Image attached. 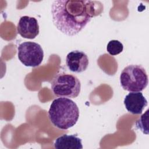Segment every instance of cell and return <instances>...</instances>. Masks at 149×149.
<instances>
[{
	"instance_id": "6da1fadb",
	"label": "cell",
	"mask_w": 149,
	"mask_h": 149,
	"mask_svg": "<svg viewBox=\"0 0 149 149\" xmlns=\"http://www.w3.org/2000/svg\"><path fill=\"white\" fill-rule=\"evenodd\" d=\"M102 10V3L93 1L56 0L52 2L51 9L54 24L68 36L79 34Z\"/></svg>"
},
{
	"instance_id": "7a4b0ae2",
	"label": "cell",
	"mask_w": 149,
	"mask_h": 149,
	"mask_svg": "<svg viewBox=\"0 0 149 149\" xmlns=\"http://www.w3.org/2000/svg\"><path fill=\"white\" fill-rule=\"evenodd\" d=\"M79 109L72 100L64 97L55 99L48 111V118L57 128L66 130L74 126L79 118Z\"/></svg>"
},
{
	"instance_id": "3957f363",
	"label": "cell",
	"mask_w": 149,
	"mask_h": 149,
	"mask_svg": "<svg viewBox=\"0 0 149 149\" xmlns=\"http://www.w3.org/2000/svg\"><path fill=\"white\" fill-rule=\"evenodd\" d=\"M122 87L130 92H139L146 88L148 78L145 69L139 65H130L125 67L120 75Z\"/></svg>"
},
{
	"instance_id": "277c9868",
	"label": "cell",
	"mask_w": 149,
	"mask_h": 149,
	"mask_svg": "<svg viewBox=\"0 0 149 149\" xmlns=\"http://www.w3.org/2000/svg\"><path fill=\"white\" fill-rule=\"evenodd\" d=\"M51 87L54 95L57 97L74 98L80 93L81 83L76 76L61 73L53 79Z\"/></svg>"
},
{
	"instance_id": "5b68a950",
	"label": "cell",
	"mask_w": 149,
	"mask_h": 149,
	"mask_svg": "<svg viewBox=\"0 0 149 149\" xmlns=\"http://www.w3.org/2000/svg\"><path fill=\"white\" fill-rule=\"evenodd\" d=\"M17 56L22 64L27 67H37L44 58V51L41 45L31 41L23 42L17 47Z\"/></svg>"
},
{
	"instance_id": "8992f818",
	"label": "cell",
	"mask_w": 149,
	"mask_h": 149,
	"mask_svg": "<svg viewBox=\"0 0 149 149\" xmlns=\"http://www.w3.org/2000/svg\"><path fill=\"white\" fill-rule=\"evenodd\" d=\"M17 33L24 38H35L40 32L37 20L34 17L22 16L17 23Z\"/></svg>"
},
{
	"instance_id": "52a82bcc",
	"label": "cell",
	"mask_w": 149,
	"mask_h": 149,
	"mask_svg": "<svg viewBox=\"0 0 149 149\" xmlns=\"http://www.w3.org/2000/svg\"><path fill=\"white\" fill-rule=\"evenodd\" d=\"M88 64L87 55L81 51H72L68 54L66 58V65L72 72L81 73L87 69Z\"/></svg>"
},
{
	"instance_id": "ba28073f",
	"label": "cell",
	"mask_w": 149,
	"mask_h": 149,
	"mask_svg": "<svg viewBox=\"0 0 149 149\" xmlns=\"http://www.w3.org/2000/svg\"><path fill=\"white\" fill-rule=\"evenodd\" d=\"M123 103L127 111L134 115L141 114L148 104L141 91L130 92L126 95Z\"/></svg>"
},
{
	"instance_id": "9c48e42d",
	"label": "cell",
	"mask_w": 149,
	"mask_h": 149,
	"mask_svg": "<svg viewBox=\"0 0 149 149\" xmlns=\"http://www.w3.org/2000/svg\"><path fill=\"white\" fill-rule=\"evenodd\" d=\"M57 149H82L81 139L74 134H63L58 137L54 144Z\"/></svg>"
},
{
	"instance_id": "30bf717a",
	"label": "cell",
	"mask_w": 149,
	"mask_h": 149,
	"mask_svg": "<svg viewBox=\"0 0 149 149\" xmlns=\"http://www.w3.org/2000/svg\"><path fill=\"white\" fill-rule=\"evenodd\" d=\"M123 45L122 43L116 40H111L107 44V50L111 55H116L123 51Z\"/></svg>"
}]
</instances>
